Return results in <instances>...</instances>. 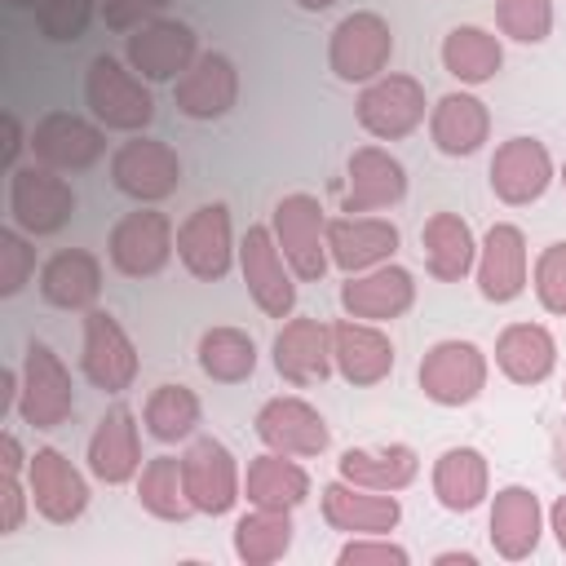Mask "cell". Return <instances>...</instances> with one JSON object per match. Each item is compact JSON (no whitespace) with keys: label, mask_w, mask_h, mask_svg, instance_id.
<instances>
[{"label":"cell","mask_w":566,"mask_h":566,"mask_svg":"<svg viewBox=\"0 0 566 566\" xmlns=\"http://www.w3.org/2000/svg\"><path fill=\"white\" fill-rule=\"evenodd\" d=\"M168 9V0H102V22L111 31H137L142 22L159 18Z\"/></svg>","instance_id":"46"},{"label":"cell","mask_w":566,"mask_h":566,"mask_svg":"<svg viewBox=\"0 0 566 566\" xmlns=\"http://www.w3.org/2000/svg\"><path fill=\"white\" fill-rule=\"evenodd\" d=\"M318 504H323V522L340 535H389L402 522V504L394 491H367L345 478L327 482Z\"/></svg>","instance_id":"22"},{"label":"cell","mask_w":566,"mask_h":566,"mask_svg":"<svg viewBox=\"0 0 566 566\" xmlns=\"http://www.w3.org/2000/svg\"><path fill=\"white\" fill-rule=\"evenodd\" d=\"M407 195V168L398 155H389L385 146H358L345 164V195H340V212L358 217V212H380L402 203Z\"/></svg>","instance_id":"19"},{"label":"cell","mask_w":566,"mask_h":566,"mask_svg":"<svg viewBox=\"0 0 566 566\" xmlns=\"http://www.w3.org/2000/svg\"><path fill=\"white\" fill-rule=\"evenodd\" d=\"M486 535H491V548L504 557V562H522L539 548V535H544V509H539V495L531 486H500L491 495V517H486Z\"/></svg>","instance_id":"26"},{"label":"cell","mask_w":566,"mask_h":566,"mask_svg":"<svg viewBox=\"0 0 566 566\" xmlns=\"http://www.w3.org/2000/svg\"><path fill=\"white\" fill-rule=\"evenodd\" d=\"M27 460H31V455L22 451V442H18L13 433H4V438H0V469H4V473H27Z\"/></svg>","instance_id":"49"},{"label":"cell","mask_w":566,"mask_h":566,"mask_svg":"<svg viewBox=\"0 0 566 566\" xmlns=\"http://www.w3.org/2000/svg\"><path fill=\"white\" fill-rule=\"evenodd\" d=\"M336 0H296V9H305V13H323V9H332Z\"/></svg>","instance_id":"53"},{"label":"cell","mask_w":566,"mask_h":566,"mask_svg":"<svg viewBox=\"0 0 566 566\" xmlns=\"http://www.w3.org/2000/svg\"><path fill=\"white\" fill-rule=\"evenodd\" d=\"M340 566H407L411 553L402 544H394L389 535H349L336 553Z\"/></svg>","instance_id":"45"},{"label":"cell","mask_w":566,"mask_h":566,"mask_svg":"<svg viewBox=\"0 0 566 566\" xmlns=\"http://www.w3.org/2000/svg\"><path fill=\"white\" fill-rule=\"evenodd\" d=\"M93 13H102V0H44L35 4V27L53 44H75L88 31Z\"/></svg>","instance_id":"42"},{"label":"cell","mask_w":566,"mask_h":566,"mask_svg":"<svg viewBox=\"0 0 566 566\" xmlns=\"http://www.w3.org/2000/svg\"><path fill=\"white\" fill-rule=\"evenodd\" d=\"M137 504L159 522H186L195 513L186 482H181V455H155L137 473Z\"/></svg>","instance_id":"39"},{"label":"cell","mask_w":566,"mask_h":566,"mask_svg":"<svg viewBox=\"0 0 566 566\" xmlns=\"http://www.w3.org/2000/svg\"><path fill=\"white\" fill-rule=\"evenodd\" d=\"M433 562H438V566H478V557H473V553H464V548H451V553H438Z\"/></svg>","instance_id":"52"},{"label":"cell","mask_w":566,"mask_h":566,"mask_svg":"<svg viewBox=\"0 0 566 566\" xmlns=\"http://www.w3.org/2000/svg\"><path fill=\"white\" fill-rule=\"evenodd\" d=\"M199 57V35L177 22V18H150L124 40V62L146 80V84H168L190 71Z\"/></svg>","instance_id":"11"},{"label":"cell","mask_w":566,"mask_h":566,"mask_svg":"<svg viewBox=\"0 0 566 566\" xmlns=\"http://www.w3.org/2000/svg\"><path fill=\"white\" fill-rule=\"evenodd\" d=\"M486 376H491L486 354L473 340H455V336L429 345L420 367H416L420 394L438 407H469L486 389Z\"/></svg>","instance_id":"6"},{"label":"cell","mask_w":566,"mask_h":566,"mask_svg":"<svg viewBox=\"0 0 566 566\" xmlns=\"http://www.w3.org/2000/svg\"><path fill=\"white\" fill-rule=\"evenodd\" d=\"M531 283H535L539 305H544L548 314H562V318H566V239L548 243V248L535 256Z\"/></svg>","instance_id":"44"},{"label":"cell","mask_w":566,"mask_h":566,"mask_svg":"<svg viewBox=\"0 0 566 566\" xmlns=\"http://www.w3.org/2000/svg\"><path fill=\"white\" fill-rule=\"evenodd\" d=\"M473 274H478V292H482L486 301H495V305L517 301V296L526 292V283H531V252H526L522 226L495 221V226L482 234V243H478V265H473Z\"/></svg>","instance_id":"16"},{"label":"cell","mask_w":566,"mask_h":566,"mask_svg":"<svg viewBox=\"0 0 566 566\" xmlns=\"http://www.w3.org/2000/svg\"><path fill=\"white\" fill-rule=\"evenodd\" d=\"M88 473L106 486L137 482L142 473V438H137V416L128 407H111L93 438H88Z\"/></svg>","instance_id":"28"},{"label":"cell","mask_w":566,"mask_h":566,"mask_svg":"<svg viewBox=\"0 0 566 566\" xmlns=\"http://www.w3.org/2000/svg\"><path fill=\"white\" fill-rule=\"evenodd\" d=\"M332 363L340 380L358 389L380 385L394 371V340L380 332V323H363L345 314L340 323H332Z\"/></svg>","instance_id":"25"},{"label":"cell","mask_w":566,"mask_h":566,"mask_svg":"<svg viewBox=\"0 0 566 566\" xmlns=\"http://www.w3.org/2000/svg\"><path fill=\"white\" fill-rule=\"evenodd\" d=\"M274 367L287 385H323L332 376V327L323 318H287L274 336Z\"/></svg>","instance_id":"27"},{"label":"cell","mask_w":566,"mask_h":566,"mask_svg":"<svg viewBox=\"0 0 566 566\" xmlns=\"http://www.w3.org/2000/svg\"><path fill=\"white\" fill-rule=\"evenodd\" d=\"M172 102L186 119H221L239 102V71L226 53H199L181 80H172Z\"/></svg>","instance_id":"24"},{"label":"cell","mask_w":566,"mask_h":566,"mask_svg":"<svg viewBox=\"0 0 566 566\" xmlns=\"http://www.w3.org/2000/svg\"><path fill=\"white\" fill-rule=\"evenodd\" d=\"M27 504H31V486L22 482V473L0 469V535H13L22 526Z\"/></svg>","instance_id":"47"},{"label":"cell","mask_w":566,"mask_h":566,"mask_svg":"<svg viewBox=\"0 0 566 566\" xmlns=\"http://www.w3.org/2000/svg\"><path fill=\"white\" fill-rule=\"evenodd\" d=\"M398 226L389 217H332L327 221V252H332V265L345 270V274H363V270H376L385 261H394L398 252Z\"/></svg>","instance_id":"23"},{"label":"cell","mask_w":566,"mask_h":566,"mask_svg":"<svg viewBox=\"0 0 566 566\" xmlns=\"http://www.w3.org/2000/svg\"><path fill=\"white\" fill-rule=\"evenodd\" d=\"M495 27L517 44H544L553 31V0H495Z\"/></svg>","instance_id":"41"},{"label":"cell","mask_w":566,"mask_h":566,"mask_svg":"<svg viewBox=\"0 0 566 566\" xmlns=\"http://www.w3.org/2000/svg\"><path fill=\"white\" fill-rule=\"evenodd\" d=\"M102 292V261L88 248H62L40 265V296L53 310H93Z\"/></svg>","instance_id":"30"},{"label":"cell","mask_w":566,"mask_h":566,"mask_svg":"<svg viewBox=\"0 0 566 566\" xmlns=\"http://www.w3.org/2000/svg\"><path fill=\"white\" fill-rule=\"evenodd\" d=\"M27 486L35 513L53 526H71L88 509V482L57 447H35V455L27 460Z\"/></svg>","instance_id":"17"},{"label":"cell","mask_w":566,"mask_h":566,"mask_svg":"<svg viewBox=\"0 0 566 566\" xmlns=\"http://www.w3.org/2000/svg\"><path fill=\"white\" fill-rule=\"evenodd\" d=\"M31 155L57 172H84L106 155V128L71 111H49L31 128Z\"/></svg>","instance_id":"15"},{"label":"cell","mask_w":566,"mask_h":566,"mask_svg":"<svg viewBox=\"0 0 566 566\" xmlns=\"http://www.w3.org/2000/svg\"><path fill=\"white\" fill-rule=\"evenodd\" d=\"M336 473L354 486L367 491H402L420 473V455L407 442H385V447H349L336 460Z\"/></svg>","instance_id":"31"},{"label":"cell","mask_w":566,"mask_h":566,"mask_svg":"<svg viewBox=\"0 0 566 566\" xmlns=\"http://www.w3.org/2000/svg\"><path fill=\"white\" fill-rule=\"evenodd\" d=\"M199 394L190 389V385H159V389H150V398H146V411H142V420H146V429H150V438L155 442H186L190 433H195V424H199Z\"/></svg>","instance_id":"40"},{"label":"cell","mask_w":566,"mask_h":566,"mask_svg":"<svg viewBox=\"0 0 566 566\" xmlns=\"http://www.w3.org/2000/svg\"><path fill=\"white\" fill-rule=\"evenodd\" d=\"M84 102H88L93 119L102 128H115V133H142L155 119V97H150L146 80L133 66H124L119 57H111V53H97L88 62Z\"/></svg>","instance_id":"1"},{"label":"cell","mask_w":566,"mask_h":566,"mask_svg":"<svg viewBox=\"0 0 566 566\" xmlns=\"http://www.w3.org/2000/svg\"><path fill=\"white\" fill-rule=\"evenodd\" d=\"M433 495L447 513H473L491 495V464L478 447H447L433 460Z\"/></svg>","instance_id":"33"},{"label":"cell","mask_w":566,"mask_h":566,"mask_svg":"<svg viewBox=\"0 0 566 566\" xmlns=\"http://www.w3.org/2000/svg\"><path fill=\"white\" fill-rule=\"evenodd\" d=\"M9 4H18V9H35V4H44V0H9Z\"/></svg>","instance_id":"54"},{"label":"cell","mask_w":566,"mask_h":566,"mask_svg":"<svg viewBox=\"0 0 566 566\" xmlns=\"http://www.w3.org/2000/svg\"><path fill=\"white\" fill-rule=\"evenodd\" d=\"M22 146H31V137L22 133V124H18V115L9 111L4 115V150H0V159H4V168H18V150Z\"/></svg>","instance_id":"48"},{"label":"cell","mask_w":566,"mask_h":566,"mask_svg":"<svg viewBox=\"0 0 566 566\" xmlns=\"http://www.w3.org/2000/svg\"><path fill=\"white\" fill-rule=\"evenodd\" d=\"M553 469H557V478L566 482V429L553 433Z\"/></svg>","instance_id":"51"},{"label":"cell","mask_w":566,"mask_h":566,"mask_svg":"<svg viewBox=\"0 0 566 566\" xmlns=\"http://www.w3.org/2000/svg\"><path fill=\"white\" fill-rule=\"evenodd\" d=\"M354 115H358V128L371 133L376 142L411 137L429 115L424 84L416 75H376L371 84H363Z\"/></svg>","instance_id":"7"},{"label":"cell","mask_w":566,"mask_h":566,"mask_svg":"<svg viewBox=\"0 0 566 566\" xmlns=\"http://www.w3.org/2000/svg\"><path fill=\"white\" fill-rule=\"evenodd\" d=\"M548 531H553L557 548L566 553V495H557V500H553V509H548Z\"/></svg>","instance_id":"50"},{"label":"cell","mask_w":566,"mask_h":566,"mask_svg":"<svg viewBox=\"0 0 566 566\" xmlns=\"http://www.w3.org/2000/svg\"><path fill=\"white\" fill-rule=\"evenodd\" d=\"M553 181V155L539 137H509L491 155V190L509 208L535 203Z\"/></svg>","instance_id":"20"},{"label":"cell","mask_w":566,"mask_h":566,"mask_svg":"<svg viewBox=\"0 0 566 566\" xmlns=\"http://www.w3.org/2000/svg\"><path fill=\"white\" fill-rule=\"evenodd\" d=\"M195 354H199V371L217 385H239L256 371V340L243 327H208Z\"/></svg>","instance_id":"38"},{"label":"cell","mask_w":566,"mask_h":566,"mask_svg":"<svg viewBox=\"0 0 566 566\" xmlns=\"http://www.w3.org/2000/svg\"><path fill=\"white\" fill-rule=\"evenodd\" d=\"M292 509H248L234 522V557L243 566H270L292 548Z\"/></svg>","instance_id":"37"},{"label":"cell","mask_w":566,"mask_h":566,"mask_svg":"<svg viewBox=\"0 0 566 566\" xmlns=\"http://www.w3.org/2000/svg\"><path fill=\"white\" fill-rule=\"evenodd\" d=\"M172 248H177L172 221L155 208L124 212L106 239V256L124 279H155L172 261Z\"/></svg>","instance_id":"9"},{"label":"cell","mask_w":566,"mask_h":566,"mask_svg":"<svg viewBox=\"0 0 566 566\" xmlns=\"http://www.w3.org/2000/svg\"><path fill=\"white\" fill-rule=\"evenodd\" d=\"M420 248H424V270L438 283H460L478 265V239L460 212H433L420 230Z\"/></svg>","instance_id":"34"},{"label":"cell","mask_w":566,"mask_h":566,"mask_svg":"<svg viewBox=\"0 0 566 566\" xmlns=\"http://www.w3.org/2000/svg\"><path fill=\"white\" fill-rule=\"evenodd\" d=\"M75 217L71 181L49 164H18L9 168V221L27 234H57Z\"/></svg>","instance_id":"2"},{"label":"cell","mask_w":566,"mask_h":566,"mask_svg":"<svg viewBox=\"0 0 566 566\" xmlns=\"http://www.w3.org/2000/svg\"><path fill=\"white\" fill-rule=\"evenodd\" d=\"M270 230L279 239V252L287 256L292 274L301 283H318L332 265V252H327V217L318 208L314 195L296 190V195H283L274 203V217H270Z\"/></svg>","instance_id":"4"},{"label":"cell","mask_w":566,"mask_h":566,"mask_svg":"<svg viewBox=\"0 0 566 566\" xmlns=\"http://www.w3.org/2000/svg\"><path fill=\"white\" fill-rule=\"evenodd\" d=\"M243 495L256 509H296V504L310 500V473L296 464V455L265 451V455H252L248 460Z\"/></svg>","instance_id":"35"},{"label":"cell","mask_w":566,"mask_h":566,"mask_svg":"<svg viewBox=\"0 0 566 566\" xmlns=\"http://www.w3.org/2000/svg\"><path fill=\"white\" fill-rule=\"evenodd\" d=\"M22 389H18V416L31 429H57L71 420L75 411V380L66 371V363L44 345V340H27L22 354Z\"/></svg>","instance_id":"5"},{"label":"cell","mask_w":566,"mask_h":566,"mask_svg":"<svg viewBox=\"0 0 566 566\" xmlns=\"http://www.w3.org/2000/svg\"><path fill=\"white\" fill-rule=\"evenodd\" d=\"M562 190H566V164H562Z\"/></svg>","instance_id":"55"},{"label":"cell","mask_w":566,"mask_h":566,"mask_svg":"<svg viewBox=\"0 0 566 566\" xmlns=\"http://www.w3.org/2000/svg\"><path fill=\"white\" fill-rule=\"evenodd\" d=\"M111 181L119 195L137 199V203H159L181 186V159L168 142L155 137H133L124 146H115L111 155Z\"/></svg>","instance_id":"13"},{"label":"cell","mask_w":566,"mask_h":566,"mask_svg":"<svg viewBox=\"0 0 566 566\" xmlns=\"http://www.w3.org/2000/svg\"><path fill=\"white\" fill-rule=\"evenodd\" d=\"M181 482H186V495H190L195 513H208V517L230 513L243 495L239 460L221 438H195L181 451Z\"/></svg>","instance_id":"10"},{"label":"cell","mask_w":566,"mask_h":566,"mask_svg":"<svg viewBox=\"0 0 566 566\" xmlns=\"http://www.w3.org/2000/svg\"><path fill=\"white\" fill-rule=\"evenodd\" d=\"M562 398H566V385H562Z\"/></svg>","instance_id":"56"},{"label":"cell","mask_w":566,"mask_h":566,"mask_svg":"<svg viewBox=\"0 0 566 566\" xmlns=\"http://www.w3.org/2000/svg\"><path fill=\"white\" fill-rule=\"evenodd\" d=\"M495 367L513 385H544L557 367V340L544 323H509L495 340Z\"/></svg>","instance_id":"32"},{"label":"cell","mask_w":566,"mask_h":566,"mask_svg":"<svg viewBox=\"0 0 566 566\" xmlns=\"http://www.w3.org/2000/svg\"><path fill=\"white\" fill-rule=\"evenodd\" d=\"M504 66V44L486 27H451L442 35V71L460 84H486Z\"/></svg>","instance_id":"36"},{"label":"cell","mask_w":566,"mask_h":566,"mask_svg":"<svg viewBox=\"0 0 566 566\" xmlns=\"http://www.w3.org/2000/svg\"><path fill=\"white\" fill-rule=\"evenodd\" d=\"M429 137L451 159L482 150L486 137H491V111H486V102L473 97V93H447V97H438L429 106Z\"/></svg>","instance_id":"29"},{"label":"cell","mask_w":566,"mask_h":566,"mask_svg":"<svg viewBox=\"0 0 566 566\" xmlns=\"http://www.w3.org/2000/svg\"><path fill=\"white\" fill-rule=\"evenodd\" d=\"M252 424H256V438L265 442V451H283V455H296V460L323 455L327 442H332L327 420L318 416V407H310L296 394H279V398L261 402Z\"/></svg>","instance_id":"18"},{"label":"cell","mask_w":566,"mask_h":566,"mask_svg":"<svg viewBox=\"0 0 566 566\" xmlns=\"http://www.w3.org/2000/svg\"><path fill=\"white\" fill-rule=\"evenodd\" d=\"M394 57V31L380 13L354 9L327 35V66L340 84H371Z\"/></svg>","instance_id":"3"},{"label":"cell","mask_w":566,"mask_h":566,"mask_svg":"<svg viewBox=\"0 0 566 566\" xmlns=\"http://www.w3.org/2000/svg\"><path fill=\"white\" fill-rule=\"evenodd\" d=\"M31 274H35V248L27 230L4 226L0 230V296H18Z\"/></svg>","instance_id":"43"},{"label":"cell","mask_w":566,"mask_h":566,"mask_svg":"<svg viewBox=\"0 0 566 566\" xmlns=\"http://www.w3.org/2000/svg\"><path fill=\"white\" fill-rule=\"evenodd\" d=\"M416 305V279L411 270L385 261L363 274H345L340 283V310L363 323H394Z\"/></svg>","instance_id":"21"},{"label":"cell","mask_w":566,"mask_h":566,"mask_svg":"<svg viewBox=\"0 0 566 566\" xmlns=\"http://www.w3.org/2000/svg\"><path fill=\"white\" fill-rule=\"evenodd\" d=\"M239 274L256 301L261 314L287 318L296 310V274L287 256L279 252V239L270 226H248L239 239Z\"/></svg>","instance_id":"8"},{"label":"cell","mask_w":566,"mask_h":566,"mask_svg":"<svg viewBox=\"0 0 566 566\" xmlns=\"http://www.w3.org/2000/svg\"><path fill=\"white\" fill-rule=\"evenodd\" d=\"M177 261L199 283H217L230 274V265L239 261V248H234V226L226 203H199L177 226Z\"/></svg>","instance_id":"12"},{"label":"cell","mask_w":566,"mask_h":566,"mask_svg":"<svg viewBox=\"0 0 566 566\" xmlns=\"http://www.w3.org/2000/svg\"><path fill=\"white\" fill-rule=\"evenodd\" d=\"M80 367H84L88 385H97L102 394H124L137 380V345L119 327L115 314L84 310V354H80Z\"/></svg>","instance_id":"14"}]
</instances>
